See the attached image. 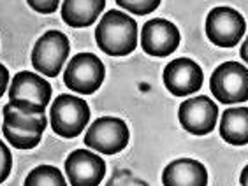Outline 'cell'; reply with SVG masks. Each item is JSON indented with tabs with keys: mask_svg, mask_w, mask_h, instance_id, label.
<instances>
[{
	"mask_svg": "<svg viewBox=\"0 0 248 186\" xmlns=\"http://www.w3.org/2000/svg\"><path fill=\"white\" fill-rule=\"evenodd\" d=\"M95 41L106 55L127 57L138 48V23L124 11L111 9L97 25Z\"/></svg>",
	"mask_w": 248,
	"mask_h": 186,
	"instance_id": "1",
	"label": "cell"
},
{
	"mask_svg": "<svg viewBox=\"0 0 248 186\" xmlns=\"http://www.w3.org/2000/svg\"><path fill=\"white\" fill-rule=\"evenodd\" d=\"M51 85L29 71L18 72L7 91L9 104L25 114H44L51 100Z\"/></svg>",
	"mask_w": 248,
	"mask_h": 186,
	"instance_id": "2",
	"label": "cell"
},
{
	"mask_svg": "<svg viewBox=\"0 0 248 186\" xmlns=\"http://www.w3.org/2000/svg\"><path fill=\"white\" fill-rule=\"evenodd\" d=\"M90 121V107L81 97L58 95L49 109V123L53 132L63 139H74Z\"/></svg>",
	"mask_w": 248,
	"mask_h": 186,
	"instance_id": "3",
	"label": "cell"
},
{
	"mask_svg": "<svg viewBox=\"0 0 248 186\" xmlns=\"http://www.w3.org/2000/svg\"><path fill=\"white\" fill-rule=\"evenodd\" d=\"M106 69L100 58L93 53H78L67 63L63 72V83L71 91L92 95L104 83Z\"/></svg>",
	"mask_w": 248,
	"mask_h": 186,
	"instance_id": "4",
	"label": "cell"
},
{
	"mask_svg": "<svg viewBox=\"0 0 248 186\" xmlns=\"http://www.w3.org/2000/svg\"><path fill=\"white\" fill-rule=\"evenodd\" d=\"M71 53V44L65 34L48 30L37 39L32 49L33 69L46 77H57Z\"/></svg>",
	"mask_w": 248,
	"mask_h": 186,
	"instance_id": "5",
	"label": "cell"
},
{
	"mask_svg": "<svg viewBox=\"0 0 248 186\" xmlns=\"http://www.w3.org/2000/svg\"><path fill=\"white\" fill-rule=\"evenodd\" d=\"M211 93L220 104L232 105L248 100V69L238 62H225L213 71Z\"/></svg>",
	"mask_w": 248,
	"mask_h": 186,
	"instance_id": "6",
	"label": "cell"
},
{
	"mask_svg": "<svg viewBox=\"0 0 248 186\" xmlns=\"http://www.w3.org/2000/svg\"><path fill=\"white\" fill-rule=\"evenodd\" d=\"M130 139L129 127L124 119L102 116L95 119L86 130L85 146L102 155H116L127 148Z\"/></svg>",
	"mask_w": 248,
	"mask_h": 186,
	"instance_id": "7",
	"label": "cell"
},
{
	"mask_svg": "<svg viewBox=\"0 0 248 186\" xmlns=\"http://www.w3.org/2000/svg\"><path fill=\"white\" fill-rule=\"evenodd\" d=\"M247 32L245 18L232 7H215L206 18V35L218 48H234Z\"/></svg>",
	"mask_w": 248,
	"mask_h": 186,
	"instance_id": "8",
	"label": "cell"
},
{
	"mask_svg": "<svg viewBox=\"0 0 248 186\" xmlns=\"http://www.w3.org/2000/svg\"><path fill=\"white\" fill-rule=\"evenodd\" d=\"M178 119L183 129L192 135H208L218 121V107L210 97H192L180 105Z\"/></svg>",
	"mask_w": 248,
	"mask_h": 186,
	"instance_id": "9",
	"label": "cell"
},
{
	"mask_svg": "<svg viewBox=\"0 0 248 186\" xmlns=\"http://www.w3.org/2000/svg\"><path fill=\"white\" fill-rule=\"evenodd\" d=\"M180 30L164 18L150 19L141 30V48L150 57H169L180 46Z\"/></svg>",
	"mask_w": 248,
	"mask_h": 186,
	"instance_id": "10",
	"label": "cell"
},
{
	"mask_svg": "<svg viewBox=\"0 0 248 186\" xmlns=\"http://www.w3.org/2000/svg\"><path fill=\"white\" fill-rule=\"evenodd\" d=\"M65 174L72 186H99L106 176V162L90 149H76L67 157Z\"/></svg>",
	"mask_w": 248,
	"mask_h": 186,
	"instance_id": "11",
	"label": "cell"
},
{
	"mask_svg": "<svg viewBox=\"0 0 248 186\" xmlns=\"http://www.w3.org/2000/svg\"><path fill=\"white\" fill-rule=\"evenodd\" d=\"M164 85L174 97L197 93L202 86V71L190 58H176L164 69Z\"/></svg>",
	"mask_w": 248,
	"mask_h": 186,
	"instance_id": "12",
	"label": "cell"
},
{
	"mask_svg": "<svg viewBox=\"0 0 248 186\" xmlns=\"http://www.w3.org/2000/svg\"><path fill=\"white\" fill-rule=\"evenodd\" d=\"M164 186H208V171L201 162L192 158H180L162 172Z\"/></svg>",
	"mask_w": 248,
	"mask_h": 186,
	"instance_id": "13",
	"label": "cell"
},
{
	"mask_svg": "<svg viewBox=\"0 0 248 186\" xmlns=\"http://www.w3.org/2000/svg\"><path fill=\"white\" fill-rule=\"evenodd\" d=\"M106 7V0H63L62 19L72 29H85L97 21Z\"/></svg>",
	"mask_w": 248,
	"mask_h": 186,
	"instance_id": "14",
	"label": "cell"
},
{
	"mask_svg": "<svg viewBox=\"0 0 248 186\" xmlns=\"http://www.w3.org/2000/svg\"><path fill=\"white\" fill-rule=\"evenodd\" d=\"M220 135L231 146L248 144V107H229L220 119Z\"/></svg>",
	"mask_w": 248,
	"mask_h": 186,
	"instance_id": "15",
	"label": "cell"
},
{
	"mask_svg": "<svg viewBox=\"0 0 248 186\" xmlns=\"http://www.w3.org/2000/svg\"><path fill=\"white\" fill-rule=\"evenodd\" d=\"M2 114H4V123L11 125L18 130H25V132L44 134V130L48 127L46 114H25V113H19L18 109H15L11 104L4 105Z\"/></svg>",
	"mask_w": 248,
	"mask_h": 186,
	"instance_id": "16",
	"label": "cell"
},
{
	"mask_svg": "<svg viewBox=\"0 0 248 186\" xmlns=\"http://www.w3.org/2000/svg\"><path fill=\"white\" fill-rule=\"evenodd\" d=\"M23 186H67V181L57 167L39 165L29 172Z\"/></svg>",
	"mask_w": 248,
	"mask_h": 186,
	"instance_id": "17",
	"label": "cell"
},
{
	"mask_svg": "<svg viewBox=\"0 0 248 186\" xmlns=\"http://www.w3.org/2000/svg\"><path fill=\"white\" fill-rule=\"evenodd\" d=\"M2 134H4L5 141L16 149H33L41 143V139H43V134H33V132L18 130L7 123L2 125Z\"/></svg>",
	"mask_w": 248,
	"mask_h": 186,
	"instance_id": "18",
	"label": "cell"
},
{
	"mask_svg": "<svg viewBox=\"0 0 248 186\" xmlns=\"http://www.w3.org/2000/svg\"><path fill=\"white\" fill-rule=\"evenodd\" d=\"M115 2L118 4V7L129 11L132 14L144 16L157 9L162 0H115Z\"/></svg>",
	"mask_w": 248,
	"mask_h": 186,
	"instance_id": "19",
	"label": "cell"
},
{
	"mask_svg": "<svg viewBox=\"0 0 248 186\" xmlns=\"http://www.w3.org/2000/svg\"><path fill=\"white\" fill-rule=\"evenodd\" d=\"M27 4L39 14H51L58 9L60 0H27Z\"/></svg>",
	"mask_w": 248,
	"mask_h": 186,
	"instance_id": "20",
	"label": "cell"
},
{
	"mask_svg": "<svg viewBox=\"0 0 248 186\" xmlns=\"http://www.w3.org/2000/svg\"><path fill=\"white\" fill-rule=\"evenodd\" d=\"M9 71L5 69V65L0 63V97L4 95L5 90H7V86H9Z\"/></svg>",
	"mask_w": 248,
	"mask_h": 186,
	"instance_id": "21",
	"label": "cell"
},
{
	"mask_svg": "<svg viewBox=\"0 0 248 186\" xmlns=\"http://www.w3.org/2000/svg\"><path fill=\"white\" fill-rule=\"evenodd\" d=\"M239 55H241V60L248 65V35L245 37L243 44H241V49H239Z\"/></svg>",
	"mask_w": 248,
	"mask_h": 186,
	"instance_id": "22",
	"label": "cell"
},
{
	"mask_svg": "<svg viewBox=\"0 0 248 186\" xmlns=\"http://www.w3.org/2000/svg\"><path fill=\"white\" fill-rule=\"evenodd\" d=\"M239 183L241 186H248V165L241 171V176H239Z\"/></svg>",
	"mask_w": 248,
	"mask_h": 186,
	"instance_id": "23",
	"label": "cell"
},
{
	"mask_svg": "<svg viewBox=\"0 0 248 186\" xmlns=\"http://www.w3.org/2000/svg\"><path fill=\"white\" fill-rule=\"evenodd\" d=\"M5 148H7V144L2 143V139H0V169H2V155H4Z\"/></svg>",
	"mask_w": 248,
	"mask_h": 186,
	"instance_id": "24",
	"label": "cell"
}]
</instances>
